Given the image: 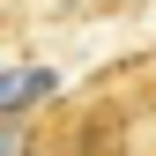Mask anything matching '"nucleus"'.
I'll use <instances>...</instances> for the list:
<instances>
[{"label":"nucleus","mask_w":156,"mask_h":156,"mask_svg":"<svg viewBox=\"0 0 156 156\" xmlns=\"http://www.w3.org/2000/svg\"><path fill=\"white\" fill-rule=\"evenodd\" d=\"M30 97H52V74H0V112H23Z\"/></svg>","instance_id":"1"}]
</instances>
